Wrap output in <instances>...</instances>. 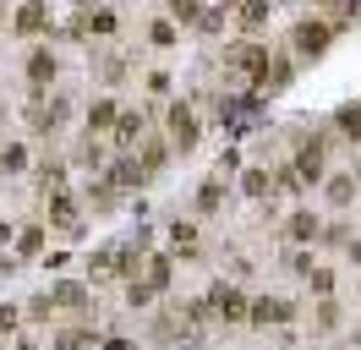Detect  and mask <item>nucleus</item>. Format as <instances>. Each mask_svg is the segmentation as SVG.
I'll return each mask as SVG.
<instances>
[{
  "mask_svg": "<svg viewBox=\"0 0 361 350\" xmlns=\"http://www.w3.org/2000/svg\"><path fill=\"white\" fill-rule=\"evenodd\" d=\"M329 33H334L329 22H301V28H295V49H301V55H323V49H329Z\"/></svg>",
  "mask_w": 361,
  "mask_h": 350,
  "instance_id": "nucleus-2",
  "label": "nucleus"
},
{
  "mask_svg": "<svg viewBox=\"0 0 361 350\" xmlns=\"http://www.w3.org/2000/svg\"><path fill=\"white\" fill-rule=\"evenodd\" d=\"M334 121H339V131H345L350 143H361V109H356V104H345V109L334 115Z\"/></svg>",
  "mask_w": 361,
  "mask_h": 350,
  "instance_id": "nucleus-9",
  "label": "nucleus"
},
{
  "mask_svg": "<svg viewBox=\"0 0 361 350\" xmlns=\"http://www.w3.org/2000/svg\"><path fill=\"white\" fill-rule=\"evenodd\" d=\"M27 77H33V83H49V77H55V61H49V55H33V61H27Z\"/></svg>",
  "mask_w": 361,
  "mask_h": 350,
  "instance_id": "nucleus-17",
  "label": "nucleus"
},
{
  "mask_svg": "<svg viewBox=\"0 0 361 350\" xmlns=\"http://www.w3.org/2000/svg\"><path fill=\"white\" fill-rule=\"evenodd\" d=\"M115 121V104H93V126H110Z\"/></svg>",
  "mask_w": 361,
  "mask_h": 350,
  "instance_id": "nucleus-26",
  "label": "nucleus"
},
{
  "mask_svg": "<svg viewBox=\"0 0 361 350\" xmlns=\"http://www.w3.org/2000/svg\"><path fill=\"white\" fill-rule=\"evenodd\" d=\"M219 203H225V186H219V181H208L203 192H197V208H203V214H214Z\"/></svg>",
  "mask_w": 361,
  "mask_h": 350,
  "instance_id": "nucleus-14",
  "label": "nucleus"
},
{
  "mask_svg": "<svg viewBox=\"0 0 361 350\" xmlns=\"http://www.w3.org/2000/svg\"><path fill=\"white\" fill-rule=\"evenodd\" d=\"M295 175H301V181H317V175H323V143L295 153Z\"/></svg>",
  "mask_w": 361,
  "mask_h": 350,
  "instance_id": "nucleus-5",
  "label": "nucleus"
},
{
  "mask_svg": "<svg viewBox=\"0 0 361 350\" xmlns=\"http://www.w3.org/2000/svg\"><path fill=\"white\" fill-rule=\"evenodd\" d=\"M17 28H23V33H39V28H44V6H23Z\"/></svg>",
  "mask_w": 361,
  "mask_h": 350,
  "instance_id": "nucleus-16",
  "label": "nucleus"
},
{
  "mask_svg": "<svg viewBox=\"0 0 361 350\" xmlns=\"http://www.w3.org/2000/svg\"><path fill=\"white\" fill-rule=\"evenodd\" d=\"M350 197H356V181H350V175H339V181H329V203H339V208H345Z\"/></svg>",
  "mask_w": 361,
  "mask_h": 350,
  "instance_id": "nucleus-13",
  "label": "nucleus"
},
{
  "mask_svg": "<svg viewBox=\"0 0 361 350\" xmlns=\"http://www.w3.org/2000/svg\"><path fill=\"white\" fill-rule=\"evenodd\" d=\"M17 246H23V258H33V252L44 246V230H39V224H33V230H23V241H17Z\"/></svg>",
  "mask_w": 361,
  "mask_h": 350,
  "instance_id": "nucleus-21",
  "label": "nucleus"
},
{
  "mask_svg": "<svg viewBox=\"0 0 361 350\" xmlns=\"http://www.w3.org/2000/svg\"><path fill=\"white\" fill-rule=\"evenodd\" d=\"M356 181H361V175H356Z\"/></svg>",
  "mask_w": 361,
  "mask_h": 350,
  "instance_id": "nucleus-31",
  "label": "nucleus"
},
{
  "mask_svg": "<svg viewBox=\"0 0 361 350\" xmlns=\"http://www.w3.org/2000/svg\"><path fill=\"white\" fill-rule=\"evenodd\" d=\"M241 22H247V28H263V22H269V6H263V0H252L247 11H241Z\"/></svg>",
  "mask_w": 361,
  "mask_h": 350,
  "instance_id": "nucleus-19",
  "label": "nucleus"
},
{
  "mask_svg": "<svg viewBox=\"0 0 361 350\" xmlns=\"http://www.w3.org/2000/svg\"><path fill=\"white\" fill-rule=\"evenodd\" d=\"M0 164H6V170H23L27 153H23V148H6V159H0Z\"/></svg>",
  "mask_w": 361,
  "mask_h": 350,
  "instance_id": "nucleus-25",
  "label": "nucleus"
},
{
  "mask_svg": "<svg viewBox=\"0 0 361 350\" xmlns=\"http://www.w3.org/2000/svg\"><path fill=\"white\" fill-rule=\"evenodd\" d=\"M208 312H219L225 323H235V318H247V296H241L235 284H214V296H208Z\"/></svg>",
  "mask_w": 361,
  "mask_h": 350,
  "instance_id": "nucleus-1",
  "label": "nucleus"
},
{
  "mask_svg": "<svg viewBox=\"0 0 361 350\" xmlns=\"http://www.w3.org/2000/svg\"><path fill=\"white\" fill-rule=\"evenodd\" d=\"M82 301H88L82 284H55V290H49V306H82Z\"/></svg>",
  "mask_w": 361,
  "mask_h": 350,
  "instance_id": "nucleus-6",
  "label": "nucleus"
},
{
  "mask_svg": "<svg viewBox=\"0 0 361 350\" xmlns=\"http://www.w3.org/2000/svg\"><path fill=\"white\" fill-rule=\"evenodd\" d=\"M154 170H164V148L148 143V153H142V175H154Z\"/></svg>",
  "mask_w": 361,
  "mask_h": 350,
  "instance_id": "nucleus-22",
  "label": "nucleus"
},
{
  "mask_svg": "<svg viewBox=\"0 0 361 350\" xmlns=\"http://www.w3.org/2000/svg\"><path fill=\"white\" fill-rule=\"evenodd\" d=\"M104 350H132V345H121V339H110V345H104Z\"/></svg>",
  "mask_w": 361,
  "mask_h": 350,
  "instance_id": "nucleus-28",
  "label": "nucleus"
},
{
  "mask_svg": "<svg viewBox=\"0 0 361 350\" xmlns=\"http://www.w3.org/2000/svg\"><path fill=\"white\" fill-rule=\"evenodd\" d=\"M170 11H176V22H197L203 6H197V0H170Z\"/></svg>",
  "mask_w": 361,
  "mask_h": 350,
  "instance_id": "nucleus-18",
  "label": "nucleus"
},
{
  "mask_svg": "<svg viewBox=\"0 0 361 350\" xmlns=\"http://www.w3.org/2000/svg\"><path fill=\"white\" fill-rule=\"evenodd\" d=\"M247 192H252V197H263V192H269V175L252 170V175H247Z\"/></svg>",
  "mask_w": 361,
  "mask_h": 350,
  "instance_id": "nucleus-24",
  "label": "nucleus"
},
{
  "mask_svg": "<svg viewBox=\"0 0 361 350\" xmlns=\"http://www.w3.org/2000/svg\"><path fill=\"white\" fill-rule=\"evenodd\" d=\"M170 284V258H148V290H164Z\"/></svg>",
  "mask_w": 361,
  "mask_h": 350,
  "instance_id": "nucleus-11",
  "label": "nucleus"
},
{
  "mask_svg": "<svg viewBox=\"0 0 361 350\" xmlns=\"http://www.w3.org/2000/svg\"><path fill=\"white\" fill-rule=\"evenodd\" d=\"M0 241H6V224H0Z\"/></svg>",
  "mask_w": 361,
  "mask_h": 350,
  "instance_id": "nucleus-29",
  "label": "nucleus"
},
{
  "mask_svg": "<svg viewBox=\"0 0 361 350\" xmlns=\"http://www.w3.org/2000/svg\"><path fill=\"white\" fill-rule=\"evenodd\" d=\"M137 131H142V115H115V137L121 143H132Z\"/></svg>",
  "mask_w": 361,
  "mask_h": 350,
  "instance_id": "nucleus-15",
  "label": "nucleus"
},
{
  "mask_svg": "<svg viewBox=\"0 0 361 350\" xmlns=\"http://www.w3.org/2000/svg\"><path fill=\"white\" fill-rule=\"evenodd\" d=\"M317 236V219L312 214H290V241H312Z\"/></svg>",
  "mask_w": 361,
  "mask_h": 350,
  "instance_id": "nucleus-12",
  "label": "nucleus"
},
{
  "mask_svg": "<svg viewBox=\"0 0 361 350\" xmlns=\"http://www.w3.org/2000/svg\"><path fill=\"white\" fill-rule=\"evenodd\" d=\"M23 350H33V345H23Z\"/></svg>",
  "mask_w": 361,
  "mask_h": 350,
  "instance_id": "nucleus-30",
  "label": "nucleus"
},
{
  "mask_svg": "<svg viewBox=\"0 0 361 350\" xmlns=\"http://www.w3.org/2000/svg\"><path fill=\"white\" fill-rule=\"evenodd\" d=\"M170 241H176L180 252H192V246H197V230H192V224H176V230H170Z\"/></svg>",
  "mask_w": 361,
  "mask_h": 350,
  "instance_id": "nucleus-20",
  "label": "nucleus"
},
{
  "mask_svg": "<svg viewBox=\"0 0 361 350\" xmlns=\"http://www.w3.org/2000/svg\"><path fill=\"white\" fill-rule=\"evenodd\" d=\"M49 224H61V230H77V208H71V197H55V208H49Z\"/></svg>",
  "mask_w": 361,
  "mask_h": 350,
  "instance_id": "nucleus-10",
  "label": "nucleus"
},
{
  "mask_svg": "<svg viewBox=\"0 0 361 350\" xmlns=\"http://www.w3.org/2000/svg\"><path fill=\"white\" fill-rule=\"evenodd\" d=\"M154 44H176V28H170V22H154Z\"/></svg>",
  "mask_w": 361,
  "mask_h": 350,
  "instance_id": "nucleus-27",
  "label": "nucleus"
},
{
  "mask_svg": "<svg viewBox=\"0 0 361 350\" xmlns=\"http://www.w3.org/2000/svg\"><path fill=\"white\" fill-rule=\"evenodd\" d=\"M115 186H142V181H148V175H142V164H137V159H121V164H115V175H110Z\"/></svg>",
  "mask_w": 361,
  "mask_h": 350,
  "instance_id": "nucleus-8",
  "label": "nucleus"
},
{
  "mask_svg": "<svg viewBox=\"0 0 361 350\" xmlns=\"http://www.w3.org/2000/svg\"><path fill=\"white\" fill-rule=\"evenodd\" d=\"M235 66H241V71H257V77H263V66H269V55H263L257 44H241V49H235Z\"/></svg>",
  "mask_w": 361,
  "mask_h": 350,
  "instance_id": "nucleus-7",
  "label": "nucleus"
},
{
  "mask_svg": "<svg viewBox=\"0 0 361 350\" xmlns=\"http://www.w3.org/2000/svg\"><path fill=\"white\" fill-rule=\"evenodd\" d=\"M55 350H88V334H82V328H77V334H61Z\"/></svg>",
  "mask_w": 361,
  "mask_h": 350,
  "instance_id": "nucleus-23",
  "label": "nucleus"
},
{
  "mask_svg": "<svg viewBox=\"0 0 361 350\" xmlns=\"http://www.w3.org/2000/svg\"><path fill=\"white\" fill-rule=\"evenodd\" d=\"M170 137H176V148H192V143H197V115L186 104L170 109Z\"/></svg>",
  "mask_w": 361,
  "mask_h": 350,
  "instance_id": "nucleus-3",
  "label": "nucleus"
},
{
  "mask_svg": "<svg viewBox=\"0 0 361 350\" xmlns=\"http://www.w3.org/2000/svg\"><path fill=\"white\" fill-rule=\"evenodd\" d=\"M247 312L257 318V323H290V318H295V306H290V301H274V296H263V301H252Z\"/></svg>",
  "mask_w": 361,
  "mask_h": 350,
  "instance_id": "nucleus-4",
  "label": "nucleus"
}]
</instances>
